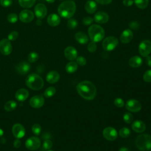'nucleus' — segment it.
Returning <instances> with one entry per match:
<instances>
[{"label": "nucleus", "mask_w": 151, "mask_h": 151, "mask_svg": "<svg viewBox=\"0 0 151 151\" xmlns=\"http://www.w3.org/2000/svg\"><path fill=\"white\" fill-rule=\"evenodd\" d=\"M76 90L81 97L87 100H93L97 94L96 86L89 81L79 83L76 86Z\"/></svg>", "instance_id": "1"}, {"label": "nucleus", "mask_w": 151, "mask_h": 151, "mask_svg": "<svg viewBox=\"0 0 151 151\" xmlns=\"http://www.w3.org/2000/svg\"><path fill=\"white\" fill-rule=\"evenodd\" d=\"M76 10V5L74 1L67 0L63 2L58 8L59 15L65 19L71 18Z\"/></svg>", "instance_id": "2"}, {"label": "nucleus", "mask_w": 151, "mask_h": 151, "mask_svg": "<svg viewBox=\"0 0 151 151\" xmlns=\"http://www.w3.org/2000/svg\"><path fill=\"white\" fill-rule=\"evenodd\" d=\"M88 33L91 40L95 42L101 41L105 35L104 29L97 24H92L88 29Z\"/></svg>", "instance_id": "3"}, {"label": "nucleus", "mask_w": 151, "mask_h": 151, "mask_svg": "<svg viewBox=\"0 0 151 151\" xmlns=\"http://www.w3.org/2000/svg\"><path fill=\"white\" fill-rule=\"evenodd\" d=\"M25 83L29 88L34 90H39L44 86L43 79L39 75L35 73L29 74L27 77Z\"/></svg>", "instance_id": "4"}, {"label": "nucleus", "mask_w": 151, "mask_h": 151, "mask_svg": "<svg viewBox=\"0 0 151 151\" xmlns=\"http://www.w3.org/2000/svg\"><path fill=\"white\" fill-rule=\"evenodd\" d=\"M136 145L140 150L147 151L151 149V136L147 134L138 136L135 141Z\"/></svg>", "instance_id": "5"}, {"label": "nucleus", "mask_w": 151, "mask_h": 151, "mask_svg": "<svg viewBox=\"0 0 151 151\" xmlns=\"http://www.w3.org/2000/svg\"><path fill=\"white\" fill-rule=\"evenodd\" d=\"M119 41L114 36H109L104 39L102 42V46L105 51H110L113 50L118 45Z\"/></svg>", "instance_id": "6"}, {"label": "nucleus", "mask_w": 151, "mask_h": 151, "mask_svg": "<svg viewBox=\"0 0 151 151\" xmlns=\"http://www.w3.org/2000/svg\"><path fill=\"white\" fill-rule=\"evenodd\" d=\"M139 52L142 57H147L151 52V41L149 40L142 41L139 45Z\"/></svg>", "instance_id": "7"}, {"label": "nucleus", "mask_w": 151, "mask_h": 151, "mask_svg": "<svg viewBox=\"0 0 151 151\" xmlns=\"http://www.w3.org/2000/svg\"><path fill=\"white\" fill-rule=\"evenodd\" d=\"M25 145L28 149L35 150L40 148L41 146V140L37 137L32 136L26 140Z\"/></svg>", "instance_id": "8"}, {"label": "nucleus", "mask_w": 151, "mask_h": 151, "mask_svg": "<svg viewBox=\"0 0 151 151\" xmlns=\"http://www.w3.org/2000/svg\"><path fill=\"white\" fill-rule=\"evenodd\" d=\"M126 109L131 112H138L142 109V105L140 103L135 99L128 100L125 104Z\"/></svg>", "instance_id": "9"}, {"label": "nucleus", "mask_w": 151, "mask_h": 151, "mask_svg": "<svg viewBox=\"0 0 151 151\" xmlns=\"http://www.w3.org/2000/svg\"><path fill=\"white\" fill-rule=\"evenodd\" d=\"M12 47L8 39L4 38L0 41V52L4 55H8L12 52Z\"/></svg>", "instance_id": "10"}, {"label": "nucleus", "mask_w": 151, "mask_h": 151, "mask_svg": "<svg viewBox=\"0 0 151 151\" xmlns=\"http://www.w3.org/2000/svg\"><path fill=\"white\" fill-rule=\"evenodd\" d=\"M34 12L37 18L38 19H41L45 18V17L47 15V9L44 4L40 3L36 5V6H35Z\"/></svg>", "instance_id": "11"}, {"label": "nucleus", "mask_w": 151, "mask_h": 151, "mask_svg": "<svg viewBox=\"0 0 151 151\" xmlns=\"http://www.w3.org/2000/svg\"><path fill=\"white\" fill-rule=\"evenodd\" d=\"M12 132L16 139H21L25 136V130L21 124L16 123L12 126Z\"/></svg>", "instance_id": "12"}, {"label": "nucleus", "mask_w": 151, "mask_h": 151, "mask_svg": "<svg viewBox=\"0 0 151 151\" xmlns=\"http://www.w3.org/2000/svg\"><path fill=\"white\" fill-rule=\"evenodd\" d=\"M104 137L109 141L114 140L117 137V132L116 130L111 127H106L103 132Z\"/></svg>", "instance_id": "13"}, {"label": "nucleus", "mask_w": 151, "mask_h": 151, "mask_svg": "<svg viewBox=\"0 0 151 151\" xmlns=\"http://www.w3.org/2000/svg\"><path fill=\"white\" fill-rule=\"evenodd\" d=\"M34 17V13L28 9L22 10L19 15V18L20 21L24 23L30 22L33 20Z\"/></svg>", "instance_id": "14"}, {"label": "nucleus", "mask_w": 151, "mask_h": 151, "mask_svg": "<svg viewBox=\"0 0 151 151\" xmlns=\"http://www.w3.org/2000/svg\"><path fill=\"white\" fill-rule=\"evenodd\" d=\"M44 104V99L41 95H36L31 97L29 100L30 106L35 109L41 107Z\"/></svg>", "instance_id": "15"}, {"label": "nucleus", "mask_w": 151, "mask_h": 151, "mask_svg": "<svg viewBox=\"0 0 151 151\" xmlns=\"http://www.w3.org/2000/svg\"><path fill=\"white\" fill-rule=\"evenodd\" d=\"M31 65L26 61H22L18 64L15 67V70L17 73L21 75H25L30 70Z\"/></svg>", "instance_id": "16"}, {"label": "nucleus", "mask_w": 151, "mask_h": 151, "mask_svg": "<svg viewBox=\"0 0 151 151\" xmlns=\"http://www.w3.org/2000/svg\"><path fill=\"white\" fill-rule=\"evenodd\" d=\"M64 54L65 58L70 61H73L77 57V51L76 49L71 46L66 47L64 50Z\"/></svg>", "instance_id": "17"}, {"label": "nucleus", "mask_w": 151, "mask_h": 151, "mask_svg": "<svg viewBox=\"0 0 151 151\" xmlns=\"http://www.w3.org/2000/svg\"><path fill=\"white\" fill-rule=\"evenodd\" d=\"M109 19V17L106 12L103 11H99L94 16V20L98 24L106 23Z\"/></svg>", "instance_id": "18"}, {"label": "nucleus", "mask_w": 151, "mask_h": 151, "mask_svg": "<svg viewBox=\"0 0 151 151\" xmlns=\"http://www.w3.org/2000/svg\"><path fill=\"white\" fill-rule=\"evenodd\" d=\"M133 37V32L130 29L124 30L120 35V41L123 44H127L131 41Z\"/></svg>", "instance_id": "19"}, {"label": "nucleus", "mask_w": 151, "mask_h": 151, "mask_svg": "<svg viewBox=\"0 0 151 151\" xmlns=\"http://www.w3.org/2000/svg\"><path fill=\"white\" fill-rule=\"evenodd\" d=\"M60 74L56 71H51L46 76V80L50 84L57 83L60 79Z\"/></svg>", "instance_id": "20"}, {"label": "nucleus", "mask_w": 151, "mask_h": 151, "mask_svg": "<svg viewBox=\"0 0 151 151\" xmlns=\"http://www.w3.org/2000/svg\"><path fill=\"white\" fill-rule=\"evenodd\" d=\"M29 96V93L25 88H20L17 91L15 94V97L18 101H25Z\"/></svg>", "instance_id": "21"}, {"label": "nucleus", "mask_w": 151, "mask_h": 151, "mask_svg": "<svg viewBox=\"0 0 151 151\" xmlns=\"http://www.w3.org/2000/svg\"><path fill=\"white\" fill-rule=\"evenodd\" d=\"M132 128L133 131L137 133H142L145 130L146 125L142 121L136 120L132 123Z\"/></svg>", "instance_id": "22"}, {"label": "nucleus", "mask_w": 151, "mask_h": 151, "mask_svg": "<svg viewBox=\"0 0 151 151\" xmlns=\"http://www.w3.org/2000/svg\"><path fill=\"white\" fill-rule=\"evenodd\" d=\"M47 22L51 27H55L60 23V18L56 14H51L48 16Z\"/></svg>", "instance_id": "23"}, {"label": "nucleus", "mask_w": 151, "mask_h": 151, "mask_svg": "<svg viewBox=\"0 0 151 151\" xmlns=\"http://www.w3.org/2000/svg\"><path fill=\"white\" fill-rule=\"evenodd\" d=\"M143 63V60L142 58L139 56L136 55L131 57L129 60V64L130 66L133 68H137L142 65Z\"/></svg>", "instance_id": "24"}, {"label": "nucleus", "mask_w": 151, "mask_h": 151, "mask_svg": "<svg viewBox=\"0 0 151 151\" xmlns=\"http://www.w3.org/2000/svg\"><path fill=\"white\" fill-rule=\"evenodd\" d=\"M75 38L76 41L81 44H85L88 41V37L83 32H77L75 34Z\"/></svg>", "instance_id": "25"}, {"label": "nucleus", "mask_w": 151, "mask_h": 151, "mask_svg": "<svg viewBox=\"0 0 151 151\" xmlns=\"http://www.w3.org/2000/svg\"><path fill=\"white\" fill-rule=\"evenodd\" d=\"M97 8L96 3L93 1H88L85 5V9L88 14H93Z\"/></svg>", "instance_id": "26"}, {"label": "nucleus", "mask_w": 151, "mask_h": 151, "mask_svg": "<svg viewBox=\"0 0 151 151\" xmlns=\"http://www.w3.org/2000/svg\"><path fill=\"white\" fill-rule=\"evenodd\" d=\"M78 68V64L75 61H70L65 66V70L69 74L74 73Z\"/></svg>", "instance_id": "27"}, {"label": "nucleus", "mask_w": 151, "mask_h": 151, "mask_svg": "<svg viewBox=\"0 0 151 151\" xmlns=\"http://www.w3.org/2000/svg\"><path fill=\"white\" fill-rule=\"evenodd\" d=\"M17 106V103L14 100H9L4 105V109L7 111H12Z\"/></svg>", "instance_id": "28"}, {"label": "nucleus", "mask_w": 151, "mask_h": 151, "mask_svg": "<svg viewBox=\"0 0 151 151\" xmlns=\"http://www.w3.org/2000/svg\"><path fill=\"white\" fill-rule=\"evenodd\" d=\"M36 0H18V2L19 5L25 8H28L32 7Z\"/></svg>", "instance_id": "29"}, {"label": "nucleus", "mask_w": 151, "mask_h": 151, "mask_svg": "<svg viewBox=\"0 0 151 151\" xmlns=\"http://www.w3.org/2000/svg\"><path fill=\"white\" fill-rule=\"evenodd\" d=\"M133 1L136 5L142 9L146 8L149 4V0H134Z\"/></svg>", "instance_id": "30"}, {"label": "nucleus", "mask_w": 151, "mask_h": 151, "mask_svg": "<svg viewBox=\"0 0 151 151\" xmlns=\"http://www.w3.org/2000/svg\"><path fill=\"white\" fill-rule=\"evenodd\" d=\"M55 92H56V89L55 87H49L45 90L44 95L45 97L50 98V97H51L52 96H53L55 94Z\"/></svg>", "instance_id": "31"}, {"label": "nucleus", "mask_w": 151, "mask_h": 151, "mask_svg": "<svg viewBox=\"0 0 151 151\" xmlns=\"http://www.w3.org/2000/svg\"><path fill=\"white\" fill-rule=\"evenodd\" d=\"M119 134L120 137L123 138H126L129 136L130 134V131L127 127H123L119 130Z\"/></svg>", "instance_id": "32"}, {"label": "nucleus", "mask_w": 151, "mask_h": 151, "mask_svg": "<svg viewBox=\"0 0 151 151\" xmlns=\"http://www.w3.org/2000/svg\"><path fill=\"white\" fill-rule=\"evenodd\" d=\"M38 59V54L35 52H31L28 55V61L29 63H34Z\"/></svg>", "instance_id": "33"}, {"label": "nucleus", "mask_w": 151, "mask_h": 151, "mask_svg": "<svg viewBox=\"0 0 151 151\" xmlns=\"http://www.w3.org/2000/svg\"><path fill=\"white\" fill-rule=\"evenodd\" d=\"M78 25L77 21L74 18H69L67 22V27L71 29H75Z\"/></svg>", "instance_id": "34"}, {"label": "nucleus", "mask_w": 151, "mask_h": 151, "mask_svg": "<svg viewBox=\"0 0 151 151\" xmlns=\"http://www.w3.org/2000/svg\"><path fill=\"white\" fill-rule=\"evenodd\" d=\"M31 130L32 133L35 135H40L41 132V127L39 124H34L32 125L31 127Z\"/></svg>", "instance_id": "35"}, {"label": "nucleus", "mask_w": 151, "mask_h": 151, "mask_svg": "<svg viewBox=\"0 0 151 151\" xmlns=\"http://www.w3.org/2000/svg\"><path fill=\"white\" fill-rule=\"evenodd\" d=\"M123 120L125 123H130L132 122L133 117V115L129 113V112H126L123 114Z\"/></svg>", "instance_id": "36"}, {"label": "nucleus", "mask_w": 151, "mask_h": 151, "mask_svg": "<svg viewBox=\"0 0 151 151\" xmlns=\"http://www.w3.org/2000/svg\"><path fill=\"white\" fill-rule=\"evenodd\" d=\"M7 19L10 23H15L18 20V15L15 13H11L8 15Z\"/></svg>", "instance_id": "37"}, {"label": "nucleus", "mask_w": 151, "mask_h": 151, "mask_svg": "<svg viewBox=\"0 0 151 151\" xmlns=\"http://www.w3.org/2000/svg\"><path fill=\"white\" fill-rule=\"evenodd\" d=\"M76 63L81 66H84L86 64V59L83 56H78L76 58Z\"/></svg>", "instance_id": "38"}, {"label": "nucleus", "mask_w": 151, "mask_h": 151, "mask_svg": "<svg viewBox=\"0 0 151 151\" xmlns=\"http://www.w3.org/2000/svg\"><path fill=\"white\" fill-rule=\"evenodd\" d=\"M143 80L146 82H151V70H149L144 73L143 76Z\"/></svg>", "instance_id": "39"}, {"label": "nucleus", "mask_w": 151, "mask_h": 151, "mask_svg": "<svg viewBox=\"0 0 151 151\" xmlns=\"http://www.w3.org/2000/svg\"><path fill=\"white\" fill-rule=\"evenodd\" d=\"M87 50L90 52H94L97 50V45L95 42H90L87 46Z\"/></svg>", "instance_id": "40"}, {"label": "nucleus", "mask_w": 151, "mask_h": 151, "mask_svg": "<svg viewBox=\"0 0 151 151\" xmlns=\"http://www.w3.org/2000/svg\"><path fill=\"white\" fill-rule=\"evenodd\" d=\"M18 32L16 31H14L11 32L8 35V39L9 41H14L15 40L17 39L18 37Z\"/></svg>", "instance_id": "41"}, {"label": "nucleus", "mask_w": 151, "mask_h": 151, "mask_svg": "<svg viewBox=\"0 0 151 151\" xmlns=\"http://www.w3.org/2000/svg\"><path fill=\"white\" fill-rule=\"evenodd\" d=\"M52 146V142L51 140L47 139V140H44L43 145H42V147L44 149L49 150L51 148Z\"/></svg>", "instance_id": "42"}, {"label": "nucleus", "mask_w": 151, "mask_h": 151, "mask_svg": "<svg viewBox=\"0 0 151 151\" xmlns=\"http://www.w3.org/2000/svg\"><path fill=\"white\" fill-rule=\"evenodd\" d=\"M114 104L117 107H122L124 105V102L122 99L118 97L114 99Z\"/></svg>", "instance_id": "43"}, {"label": "nucleus", "mask_w": 151, "mask_h": 151, "mask_svg": "<svg viewBox=\"0 0 151 151\" xmlns=\"http://www.w3.org/2000/svg\"><path fill=\"white\" fill-rule=\"evenodd\" d=\"M83 24L85 25H91L93 22V19L90 17H86L83 18Z\"/></svg>", "instance_id": "44"}, {"label": "nucleus", "mask_w": 151, "mask_h": 151, "mask_svg": "<svg viewBox=\"0 0 151 151\" xmlns=\"http://www.w3.org/2000/svg\"><path fill=\"white\" fill-rule=\"evenodd\" d=\"M129 27L132 29L136 30L139 28L140 25L137 21H132L129 24Z\"/></svg>", "instance_id": "45"}, {"label": "nucleus", "mask_w": 151, "mask_h": 151, "mask_svg": "<svg viewBox=\"0 0 151 151\" xmlns=\"http://www.w3.org/2000/svg\"><path fill=\"white\" fill-rule=\"evenodd\" d=\"M12 3V0H0V4L4 7H8L11 5Z\"/></svg>", "instance_id": "46"}, {"label": "nucleus", "mask_w": 151, "mask_h": 151, "mask_svg": "<svg viewBox=\"0 0 151 151\" xmlns=\"http://www.w3.org/2000/svg\"><path fill=\"white\" fill-rule=\"evenodd\" d=\"M96 1L100 4L101 5H107L111 3L112 0H96Z\"/></svg>", "instance_id": "47"}, {"label": "nucleus", "mask_w": 151, "mask_h": 151, "mask_svg": "<svg viewBox=\"0 0 151 151\" xmlns=\"http://www.w3.org/2000/svg\"><path fill=\"white\" fill-rule=\"evenodd\" d=\"M133 2H134L133 0H123V4L126 6H132L133 5Z\"/></svg>", "instance_id": "48"}, {"label": "nucleus", "mask_w": 151, "mask_h": 151, "mask_svg": "<svg viewBox=\"0 0 151 151\" xmlns=\"http://www.w3.org/2000/svg\"><path fill=\"white\" fill-rule=\"evenodd\" d=\"M21 142L19 140V139H16L14 142V146L15 147V148H18L21 146Z\"/></svg>", "instance_id": "49"}, {"label": "nucleus", "mask_w": 151, "mask_h": 151, "mask_svg": "<svg viewBox=\"0 0 151 151\" xmlns=\"http://www.w3.org/2000/svg\"><path fill=\"white\" fill-rule=\"evenodd\" d=\"M145 62H146V64H147V65L151 67V56L148 55V56L146 57Z\"/></svg>", "instance_id": "50"}, {"label": "nucleus", "mask_w": 151, "mask_h": 151, "mask_svg": "<svg viewBox=\"0 0 151 151\" xmlns=\"http://www.w3.org/2000/svg\"><path fill=\"white\" fill-rule=\"evenodd\" d=\"M42 137L43 139H44V140L49 139V138L50 137V135L48 133H44V134L42 136Z\"/></svg>", "instance_id": "51"}, {"label": "nucleus", "mask_w": 151, "mask_h": 151, "mask_svg": "<svg viewBox=\"0 0 151 151\" xmlns=\"http://www.w3.org/2000/svg\"><path fill=\"white\" fill-rule=\"evenodd\" d=\"M119 151H129V149L126 147H122L121 148H120L119 150Z\"/></svg>", "instance_id": "52"}, {"label": "nucleus", "mask_w": 151, "mask_h": 151, "mask_svg": "<svg viewBox=\"0 0 151 151\" xmlns=\"http://www.w3.org/2000/svg\"><path fill=\"white\" fill-rule=\"evenodd\" d=\"M1 142L2 143V144H5V142H6V140L5 138H2L1 139Z\"/></svg>", "instance_id": "53"}, {"label": "nucleus", "mask_w": 151, "mask_h": 151, "mask_svg": "<svg viewBox=\"0 0 151 151\" xmlns=\"http://www.w3.org/2000/svg\"><path fill=\"white\" fill-rule=\"evenodd\" d=\"M4 134V131L2 130V129L0 128V137H1Z\"/></svg>", "instance_id": "54"}, {"label": "nucleus", "mask_w": 151, "mask_h": 151, "mask_svg": "<svg viewBox=\"0 0 151 151\" xmlns=\"http://www.w3.org/2000/svg\"><path fill=\"white\" fill-rule=\"evenodd\" d=\"M48 3H53L55 0H45Z\"/></svg>", "instance_id": "55"}, {"label": "nucleus", "mask_w": 151, "mask_h": 151, "mask_svg": "<svg viewBox=\"0 0 151 151\" xmlns=\"http://www.w3.org/2000/svg\"><path fill=\"white\" fill-rule=\"evenodd\" d=\"M41 24V21H40V19H38V20L37 21V24L38 25H40Z\"/></svg>", "instance_id": "56"}, {"label": "nucleus", "mask_w": 151, "mask_h": 151, "mask_svg": "<svg viewBox=\"0 0 151 151\" xmlns=\"http://www.w3.org/2000/svg\"><path fill=\"white\" fill-rule=\"evenodd\" d=\"M48 151H53V150H48Z\"/></svg>", "instance_id": "57"}]
</instances>
